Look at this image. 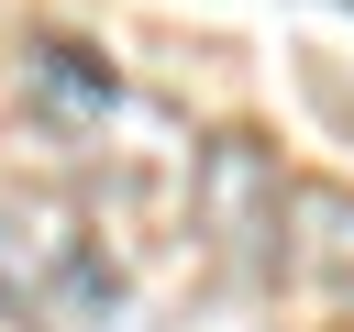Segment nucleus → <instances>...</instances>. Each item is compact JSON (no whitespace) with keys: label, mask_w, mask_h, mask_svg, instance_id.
Here are the masks:
<instances>
[{"label":"nucleus","mask_w":354,"mask_h":332,"mask_svg":"<svg viewBox=\"0 0 354 332\" xmlns=\"http://www.w3.org/2000/svg\"><path fill=\"white\" fill-rule=\"evenodd\" d=\"M0 310L11 321H66V310H111V266L88 243V221L44 188L0 199Z\"/></svg>","instance_id":"1"},{"label":"nucleus","mask_w":354,"mask_h":332,"mask_svg":"<svg viewBox=\"0 0 354 332\" xmlns=\"http://www.w3.org/2000/svg\"><path fill=\"white\" fill-rule=\"evenodd\" d=\"M288 177H277V155L254 144V133H221L210 155H199V232L232 255V266H266L288 232Z\"/></svg>","instance_id":"2"},{"label":"nucleus","mask_w":354,"mask_h":332,"mask_svg":"<svg viewBox=\"0 0 354 332\" xmlns=\"http://www.w3.org/2000/svg\"><path fill=\"white\" fill-rule=\"evenodd\" d=\"M288 266L321 277L332 299H354V188H288Z\"/></svg>","instance_id":"3"}]
</instances>
